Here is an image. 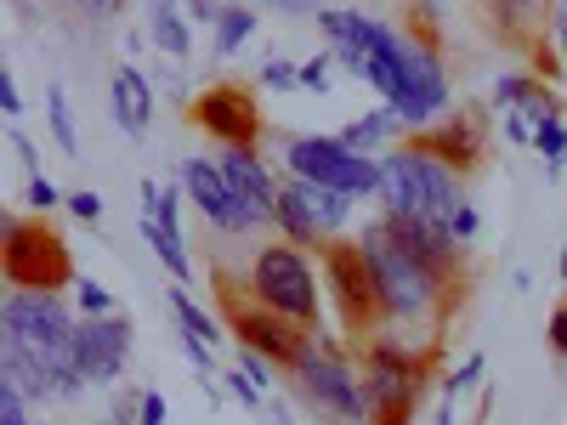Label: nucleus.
Wrapping results in <instances>:
<instances>
[{"instance_id": "dca6fc26", "label": "nucleus", "mask_w": 567, "mask_h": 425, "mask_svg": "<svg viewBox=\"0 0 567 425\" xmlns=\"http://www.w3.org/2000/svg\"><path fill=\"white\" fill-rule=\"evenodd\" d=\"M233 335H239V346L261 352L267 363L290 369L296 352H301V341H307V329L284 323L278 312H267V307H256V301H233Z\"/></svg>"}, {"instance_id": "4c0bfd02", "label": "nucleus", "mask_w": 567, "mask_h": 425, "mask_svg": "<svg viewBox=\"0 0 567 425\" xmlns=\"http://www.w3.org/2000/svg\"><path fill=\"white\" fill-rule=\"evenodd\" d=\"M23 403H29V397H23L18 386L0 381V425H29V419H23Z\"/></svg>"}, {"instance_id": "8fccbe9b", "label": "nucleus", "mask_w": 567, "mask_h": 425, "mask_svg": "<svg viewBox=\"0 0 567 425\" xmlns=\"http://www.w3.org/2000/svg\"><path fill=\"white\" fill-rule=\"evenodd\" d=\"M556 267H561V283H567V250H561V261H556Z\"/></svg>"}, {"instance_id": "a18cd8bd", "label": "nucleus", "mask_w": 567, "mask_h": 425, "mask_svg": "<svg viewBox=\"0 0 567 425\" xmlns=\"http://www.w3.org/2000/svg\"><path fill=\"white\" fill-rule=\"evenodd\" d=\"M550 23H556V45H561V63H567V0H556Z\"/></svg>"}, {"instance_id": "e433bc0d", "label": "nucleus", "mask_w": 567, "mask_h": 425, "mask_svg": "<svg viewBox=\"0 0 567 425\" xmlns=\"http://www.w3.org/2000/svg\"><path fill=\"white\" fill-rule=\"evenodd\" d=\"M329 69H336V52H318V58H307L301 63V91H329Z\"/></svg>"}, {"instance_id": "7c9ffc66", "label": "nucleus", "mask_w": 567, "mask_h": 425, "mask_svg": "<svg viewBox=\"0 0 567 425\" xmlns=\"http://www.w3.org/2000/svg\"><path fill=\"white\" fill-rule=\"evenodd\" d=\"M23 205H29L34 216H52L58 205H69V194H58V182H45V176H29V194H23Z\"/></svg>"}, {"instance_id": "c85d7f7f", "label": "nucleus", "mask_w": 567, "mask_h": 425, "mask_svg": "<svg viewBox=\"0 0 567 425\" xmlns=\"http://www.w3.org/2000/svg\"><path fill=\"white\" fill-rule=\"evenodd\" d=\"M69 290H74V307H80V318H109V312H114V296L103 290L97 278H74Z\"/></svg>"}, {"instance_id": "aec40b11", "label": "nucleus", "mask_w": 567, "mask_h": 425, "mask_svg": "<svg viewBox=\"0 0 567 425\" xmlns=\"http://www.w3.org/2000/svg\"><path fill=\"white\" fill-rule=\"evenodd\" d=\"M414 142H420V148H432L437 159H449L454 170H471V165L483 159V125L471 120V114H454V120L425 125Z\"/></svg>"}, {"instance_id": "09e8293b", "label": "nucleus", "mask_w": 567, "mask_h": 425, "mask_svg": "<svg viewBox=\"0 0 567 425\" xmlns=\"http://www.w3.org/2000/svg\"><path fill=\"white\" fill-rule=\"evenodd\" d=\"M437 425H454V403L443 397V408H437Z\"/></svg>"}, {"instance_id": "3c124183", "label": "nucleus", "mask_w": 567, "mask_h": 425, "mask_svg": "<svg viewBox=\"0 0 567 425\" xmlns=\"http://www.w3.org/2000/svg\"><path fill=\"white\" fill-rule=\"evenodd\" d=\"M245 7H256V0H245Z\"/></svg>"}, {"instance_id": "72a5a7b5", "label": "nucleus", "mask_w": 567, "mask_h": 425, "mask_svg": "<svg viewBox=\"0 0 567 425\" xmlns=\"http://www.w3.org/2000/svg\"><path fill=\"white\" fill-rule=\"evenodd\" d=\"M227 386H233V397H239L245 408H256V414H267V403H272V397H267V392H261V386L250 381V374H245V369H227Z\"/></svg>"}, {"instance_id": "a878e982", "label": "nucleus", "mask_w": 567, "mask_h": 425, "mask_svg": "<svg viewBox=\"0 0 567 425\" xmlns=\"http://www.w3.org/2000/svg\"><path fill=\"white\" fill-rule=\"evenodd\" d=\"M171 312H176V323L187 329V335H194V341H205V346H221V323L194 301V296H187L182 290V283H176V290H171Z\"/></svg>"}, {"instance_id": "423d86ee", "label": "nucleus", "mask_w": 567, "mask_h": 425, "mask_svg": "<svg viewBox=\"0 0 567 425\" xmlns=\"http://www.w3.org/2000/svg\"><path fill=\"white\" fill-rule=\"evenodd\" d=\"M0 272L7 290H63L74 283V261H69V239L58 227H45V216L23 221L18 210L0 216Z\"/></svg>"}, {"instance_id": "49530a36", "label": "nucleus", "mask_w": 567, "mask_h": 425, "mask_svg": "<svg viewBox=\"0 0 567 425\" xmlns=\"http://www.w3.org/2000/svg\"><path fill=\"white\" fill-rule=\"evenodd\" d=\"M284 12H323V0H278Z\"/></svg>"}, {"instance_id": "a211bd4d", "label": "nucleus", "mask_w": 567, "mask_h": 425, "mask_svg": "<svg viewBox=\"0 0 567 425\" xmlns=\"http://www.w3.org/2000/svg\"><path fill=\"white\" fill-rule=\"evenodd\" d=\"M494 108H505L511 120H523L528 131L561 120V103H556V91L545 85V74H499L494 80Z\"/></svg>"}, {"instance_id": "ddd939ff", "label": "nucleus", "mask_w": 567, "mask_h": 425, "mask_svg": "<svg viewBox=\"0 0 567 425\" xmlns=\"http://www.w3.org/2000/svg\"><path fill=\"white\" fill-rule=\"evenodd\" d=\"M182 194H187V205H194L216 232H227V239H245V232H256V227H267V216L261 210H250L233 187L221 182V170H216V159H187L182 165Z\"/></svg>"}, {"instance_id": "4468645a", "label": "nucleus", "mask_w": 567, "mask_h": 425, "mask_svg": "<svg viewBox=\"0 0 567 425\" xmlns=\"http://www.w3.org/2000/svg\"><path fill=\"white\" fill-rule=\"evenodd\" d=\"M194 125L205 136H216L221 148H256L261 142V114H256V97L233 80H216L194 97Z\"/></svg>"}, {"instance_id": "f257e3e1", "label": "nucleus", "mask_w": 567, "mask_h": 425, "mask_svg": "<svg viewBox=\"0 0 567 425\" xmlns=\"http://www.w3.org/2000/svg\"><path fill=\"white\" fill-rule=\"evenodd\" d=\"M74 341H80V318L69 312L63 296L52 290H12L0 301V352H12L34 369H45L58 381V397H80V363H74Z\"/></svg>"}, {"instance_id": "c9c22d12", "label": "nucleus", "mask_w": 567, "mask_h": 425, "mask_svg": "<svg viewBox=\"0 0 567 425\" xmlns=\"http://www.w3.org/2000/svg\"><path fill=\"white\" fill-rule=\"evenodd\" d=\"M74 221H91V227H97L103 221V194H97V187H80V194H69V205H63Z\"/></svg>"}, {"instance_id": "393cba45", "label": "nucleus", "mask_w": 567, "mask_h": 425, "mask_svg": "<svg viewBox=\"0 0 567 425\" xmlns=\"http://www.w3.org/2000/svg\"><path fill=\"white\" fill-rule=\"evenodd\" d=\"M136 227H142V239L154 245V256L165 261V272H171L176 283H187V272H194V261H187V245L176 239V232H165L154 216H136Z\"/></svg>"}, {"instance_id": "0eeeda50", "label": "nucleus", "mask_w": 567, "mask_h": 425, "mask_svg": "<svg viewBox=\"0 0 567 425\" xmlns=\"http://www.w3.org/2000/svg\"><path fill=\"white\" fill-rule=\"evenodd\" d=\"M363 357V397H369V425H409L425 392V357L392 335H374L358 346Z\"/></svg>"}, {"instance_id": "c03bdc74", "label": "nucleus", "mask_w": 567, "mask_h": 425, "mask_svg": "<svg viewBox=\"0 0 567 425\" xmlns=\"http://www.w3.org/2000/svg\"><path fill=\"white\" fill-rule=\"evenodd\" d=\"M74 7H80L85 18H97V23H109V18H120V7H125V0H74Z\"/></svg>"}, {"instance_id": "79ce46f5", "label": "nucleus", "mask_w": 567, "mask_h": 425, "mask_svg": "<svg viewBox=\"0 0 567 425\" xmlns=\"http://www.w3.org/2000/svg\"><path fill=\"white\" fill-rule=\"evenodd\" d=\"M545 329H550V352L567 363V307H556V312L545 318Z\"/></svg>"}, {"instance_id": "6e6552de", "label": "nucleus", "mask_w": 567, "mask_h": 425, "mask_svg": "<svg viewBox=\"0 0 567 425\" xmlns=\"http://www.w3.org/2000/svg\"><path fill=\"white\" fill-rule=\"evenodd\" d=\"M250 301L278 312L284 323H296V329H318L323 290H318V272H312L307 250H296V245H261L256 261H250Z\"/></svg>"}, {"instance_id": "f704fd0d", "label": "nucleus", "mask_w": 567, "mask_h": 425, "mask_svg": "<svg viewBox=\"0 0 567 425\" xmlns=\"http://www.w3.org/2000/svg\"><path fill=\"white\" fill-rule=\"evenodd\" d=\"M494 18L511 29H528V23H539V0H494Z\"/></svg>"}, {"instance_id": "cd10ccee", "label": "nucleus", "mask_w": 567, "mask_h": 425, "mask_svg": "<svg viewBox=\"0 0 567 425\" xmlns=\"http://www.w3.org/2000/svg\"><path fill=\"white\" fill-rule=\"evenodd\" d=\"M534 148H539V159H545V176H561V165H567V125H561V120L539 125V131H534Z\"/></svg>"}, {"instance_id": "9d476101", "label": "nucleus", "mask_w": 567, "mask_h": 425, "mask_svg": "<svg viewBox=\"0 0 567 425\" xmlns=\"http://www.w3.org/2000/svg\"><path fill=\"white\" fill-rule=\"evenodd\" d=\"M323 296L329 307H336L341 329H347V341H374V329H381L386 307H381V290H374V272H369V256L363 245H323Z\"/></svg>"}, {"instance_id": "f8f14e48", "label": "nucleus", "mask_w": 567, "mask_h": 425, "mask_svg": "<svg viewBox=\"0 0 567 425\" xmlns=\"http://www.w3.org/2000/svg\"><path fill=\"white\" fill-rule=\"evenodd\" d=\"M392 108L409 131L437 125L449 108V69H443V52L425 34H403V91Z\"/></svg>"}, {"instance_id": "37998d69", "label": "nucleus", "mask_w": 567, "mask_h": 425, "mask_svg": "<svg viewBox=\"0 0 567 425\" xmlns=\"http://www.w3.org/2000/svg\"><path fill=\"white\" fill-rule=\"evenodd\" d=\"M0 108H7L12 120L23 114V91H18V80H12V69H0Z\"/></svg>"}, {"instance_id": "1a4fd4ad", "label": "nucleus", "mask_w": 567, "mask_h": 425, "mask_svg": "<svg viewBox=\"0 0 567 425\" xmlns=\"http://www.w3.org/2000/svg\"><path fill=\"white\" fill-rule=\"evenodd\" d=\"M284 170L318 182V187H336L347 199H374L381 194V159H369L358 148H347L341 136H290L284 142Z\"/></svg>"}, {"instance_id": "6ab92c4d", "label": "nucleus", "mask_w": 567, "mask_h": 425, "mask_svg": "<svg viewBox=\"0 0 567 425\" xmlns=\"http://www.w3.org/2000/svg\"><path fill=\"white\" fill-rule=\"evenodd\" d=\"M109 103H114V120H120V131H125L131 142L148 136V125H154V80L142 74L136 63H120V69H114Z\"/></svg>"}, {"instance_id": "2f4dec72", "label": "nucleus", "mask_w": 567, "mask_h": 425, "mask_svg": "<svg viewBox=\"0 0 567 425\" xmlns=\"http://www.w3.org/2000/svg\"><path fill=\"white\" fill-rule=\"evenodd\" d=\"M261 85H267V91H296V85H301V63H290V58L272 52V58L261 63Z\"/></svg>"}, {"instance_id": "ea45409f", "label": "nucleus", "mask_w": 567, "mask_h": 425, "mask_svg": "<svg viewBox=\"0 0 567 425\" xmlns=\"http://www.w3.org/2000/svg\"><path fill=\"white\" fill-rule=\"evenodd\" d=\"M477 227H483V216H477V205L465 199V205L454 210V239H460V245H471V239H477Z\"/></svg>"}, {"instance_id": "9b49d317", "label": "nucleus", "mask_w": 567, "mask_h": 425, "mask_svg": "<svg viewBox=\"0 0 567 425\" xmlns=\"http://www.w3.org/2000/svg\"><path fill=\"white\" fill-rule=\"evenodd\" d=\"M352 205H358V199L336 194V187L284 176L272 221H278V232H284V245H296V250H323V245H336L341 232L352 227Z\"/></svg>"}, {"instance_id": "39448f33", "label": "nucleus", "mask_w": 567, "mask_h": 425, "mask_svg": "<svg viewBox=\"0 0 567 425\" xmlns=\"http://www.w3.org/2000/svg\"><path fill=\"white\" fill-rule=\"evenodd\" d=\"M290 381H296V397L318 414V419H336V425H369V397H363V374L352 369V357L307 329V341L290 363Z\"/></svg>"}, {"instance_id": "5701e85b", "label": "nucleus", "mask_w": 567, "mask_h": 425, "mask_svg": "<svg viewBox=\"0 0 567 425\" xmlns=\"http://www.w3.org/2000/svg\"><path fill=\"white\" fill-rule=\"evenodd\" d=\"M398 131H409V125L398 120V108H392V103H381V108H369L363 120H352V125L341 131V142H347V148H358V154H369V159H374V148H381V142H392Z\"/></svg>"}, {"instance_id": "b1692460", "label": "nucleus", "mask_w": 567, "mask_h": 425, "mask_svg": "<svg viewBox=\"0 0 567 425\" xmlns=\"http://www.w3.org/2000/svg\"><path fill=\"white\" fill-rule=\"evenodd\" d=\"M142 216L182 239V182H142Z\"/></svg>"}, {"instance_id": "4be33fe9", "label": "nucleus", "mask_w": 567, "mask_h": 425, "mask_svg": "<svg viewBox=\"0 0 567 425\" xmlns=\"http://www.w3.org/2000/svg\"><path fill=\"white\" fill-rule=\"evenodd\" d=\"M256 34V12L245 7V0H233V7H221L216 12V23H210V52L227 63V58H239L245 52V40Z\"/></svg>"}, {"instance_id": "20e7f679", "label": "nucleus", "mask_w": 567, "mask_h": 425, "mask_svg": "<svg viewBox=\"0 0 567 425\" xmlns=\"http://www.w3.org/2000/svg\"><path fill=\"white\" fill-rule=\"evenodd\" d=\"M318 29L329 40V52L347 63V74L374 85V97H381V103H398V91H403V34L392 23L347 12V7H323Z\"/></svg>"}, {"instance_id": "473e14b6", "label": "nucleus", "mask_w": 567, "mask_h": 425, "mask_svg": "<svg viewBox=\"0 0 567 425\" xmlns=\"http://www.w3.org/2000/svg\"><path fill=\"white\" fill-rule=\"evenodd\" d=\"M239 369L250 374V381H256V386H261L267 397H278V392H272V386H278V363H267L261 352H250V346H239Z\"/></svg>"}, {"instance_id": "2eb2a0df", "label": "nucleus", "mask_w": 567, "mask_h": 425, "mask_svg": "<svg viewBox=\"0 0 567 425\" xmlns=\"http://www.w3.org/2000/svg\"><path fill=\"white\" fill-rule=\"evenodd\" d=\"M131 357V318L109 312V318H80V341H74V363H80V381L85 386H114L125 374Z\"/></svg>"}, {"instance_id": "de8ad7c7", "label": "nucleus", "mask_w": 567, "mask_h": 425, "mask_svg": "<svg viewBox=\"0 0 567 425\" xmlns=\"http://www.w3.org/2000/svg\"><path fill=\"white\" fill-rule=\"evenodd\" d=\"M267 419H272V425H296V419H290V408H284V403H278V397H272V403H267Z\"/></svg>"}, {"instance_id": "7ed1b4c3", "label": "nucleus", "mask_w": 567, "mask_h": 425, "mask_svg": "<svg viewBox=\"0 0 567 425\" xmlns=\"http://www.w3.org/2000/svg\"><path fill=\"white\" fill-rule=\"evenodd\" d=\"M381 216H409V221H437L454 232V210L465 205L460 170L449 159H437L420 142H392L381 154Z\"/></svg>"}, {"instance_id": "f3484780", "label": "nucleus", "mask_w": 567, "mask_h": 425, "mask_svg": "<svg viewBox=\"0 0 567 425\" xmlns=\"http://www.w3.org/2000/svg\"><path fill=\"white\" fill-rule=\"evenodd\" d=\"M216 170H221V182H227L250 210H261V216L272 221L284 182H272V170H267V159H261L256 148H221V154H216Z\"/></svg>"}, {"instance_id": "f03ea898", "label": "nucleus", "mask_w": 567, "mask_h": 425, "mask_svg": "<svg viewBox=\"0 0 567 425\" xmlns=\"http://www.w3.org/2000/svg\"><path fill=\"white\" fill-rule=\"evenodd\" d=\"M358 245L369 256V272H374V290H381L386 318H398V323H432V318L449 312V272L432 267L425 256H414L392 232L386 216L363 221Z\"/></svg>"}, {"instance_id": "412c9836", "label": "nucleus", "mask_w": 567, "mask_h": 425, "mask_svg": "<svg viewBox=\"0 0 567 425\" xmlns=\"http://www.w3.org/2000/svg\"><path fill=\"white\" fill-rule=\"evenodd\" d=\"M148 40L171 63H187V52H194V23H187L182 0H148Z\"/></svg>"}, {"instance_id": "a19ab883", "label": "nucleus", "mask_w": 567, "mask_h": 425, "mask_svg": "<svg viewBox=\"0 0 567 425\" xmlns=\"http://www.w3.org/2000/svg\"><path fill=\"white\" fill-rule=\"evenodd\" d=\"M182 352H187V363H194L199 374H210V369H216V352H210L205 341H194V335H187V329H182Z\"/></svg>"}, {"instance_id": "c756f323", "label": "nucleus", "mask_w": 567, "mask_h": 425, "mask_svg": "<svg viewBox=\"0 0 567 425\" xmlns=\"http://www.w3.org/2000/svg\"><path fill=\"white\" fill-rule=\"evenodd\" d=\"M483 374H488V357H483V352H471V357H465V363H460V369L449 374V381H443V397L454 403L460 392H471V386H477Z\"/></svg>"}, {"instance_id": "58836bf2", "label": "nucleus", "mask_w": 567, "mask_h": 425, "mask_svg": "<svg viewBox=\"0 0 567 425\" xmlns=\"http://www.w3.org/2000/svg\"><path fill=\"white\" fill-rule=\"evenodd\" d=\"M171 419V403L159 392H142V408H136V425H165Z\"/></svg>"}, {"instance_id": "bb28decb", "label": "nucleus", "mask_w": 567, "mask_h": 425, "mask_svg": "<svg viewBox=\"0 0 567 425\" xmlns=\"http://www.w3.org/2000/svg\"><path fill=\"white\" fill-rule=\"evenodd\" d=\"M45 120H52L58 148H63V154H80V131H74V114H69V91H63V85H52V91H45Z\"/></svg>"}]
</instances>
